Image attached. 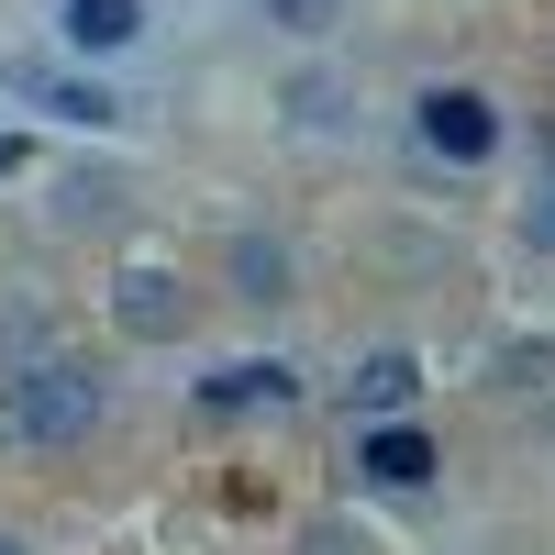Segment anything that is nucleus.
<instances>
[{"label":"nucleus","instance_id":"f257e3e1","mask_svg":"<svg viewBox=\"0 0 555 555\" xmlns=\"http://www.w3.org/2000/svg\"><path fill=\"white\" fill-rule=\"evenodd\" d=\"M0 434H12V444H34V455L89 444V434H101V378H89L78 356H44V366H23V378L0 389Z\"/></svg>","mask_w":555,"mask_h":555},{"label":"nucleus","instance_id":"f03ea898","mask_svg":"<svg viewBox=\"0 0 555 555\" xmlns=\"http://www.w3.org/2000/svg\"><path fill=\"white\" fill-rule=\"evenodd\" d=\"M423 145L455 156V167H478V156L500 145V112L478 101V89H423Z\"/></svg>","mask_w":555,"mask_h":555},{"label":"nucleus","instance_id":"7ed1b4c3","mask_svg":"<svg viewBox=\"0 0 555 555\" xmlns=\"http://www.w3.org/2000/svg\"><path fill=\"white\" fill-rule=\"evenodd\" d=\"M112 322H122V334H145V345H167L178 322H190V289H178L167 267H122V278H112Z\"/></svg>","mask_w":555,"mask_h":555},{"label":"nucleus","instance_id":"20e7f679","mask_svg":"<svg viewBox=\"0 0 555 555\" xmlns=\"http://www.w3.org/2000/svg\"><path fill=\"white\" fill-rule=\"evenodd\" d=\"M356 467L378 478V489H423L434 478V444L411 434V423H378V434H356Z\"/></svg>","mask_w":555,"mask_h":555},{"label":"nucleus","instance_id":"39448f33","mask_svg":"<svg viewBox=\"0 0 555 555\" xmlns=\"http://www.w3.org/2000/svg\"><path fill=\"white\" fill-rule=\"evenodd\" d=\"M145 34V0H67V44L78 56H122Z\"/></svg>","mask_w":555,"mask_h":555},{"label":"nucleus","instance_id":"423d86ee","mask_svg":"<svg viewBox=\"0 0 555 555\" xmlns=\"http://www.w3.org/2000/svg\"><path fill=\"white\" fill-rule=\"evenodd\" d=\"M12 89H34L44 112H67V122H122L112 89H78V78H44V67H12Z\"/></svg>","mask_w":555,"mask_h":555},{"label":"nucleus","instance_id":"0eeeda50","mask_svg":"<svg viewBox=\"0 0 555 555\" xmlns=\"http://www.w3.org/2000/svg\"><path fill=\"white\" fill-rule=\"evenodd\" d=\"M278 411V400H289V366H222V378H211V411Z\"/></svg>","mask_w":555,"mask_h":555},{"label":"nucleus","instance_id":"6e6552de","mask_svg":"<svg viewBox=\"0 0 555 555\" xmlns=\"http://www.w3.org/2000/svg\"><path fill=\"white\" fill-rule=\"evenodd\" d=\"M411 389H423V366H411V356H366V366H356V400H366V411H400Z\"/></svg>","mask_w":555,"mask_h":555},{"label":"nucleus","instance_id":"1a4fd4ad","mask_svg":"<svg viewBox=\"0 0 555 555\" xmlns=\"http://www.w3.org/2000/svg\"><path fill=\"white\" fill-rule=\"evenodd\" d=\"M234 278H245V300H278L289 289V256L278 245H234Z\"/></svg>","mask_w":555,"mask_h":555},{"label":"nucleus","instance_id":"9d476101","mask_svg":"<svg viewBox=\"0 0 555 555\" xmlns=\"http://www.w3.org/2000/svg\"><path fill=\"white\" fill-rule=\"evenodd\" d=\"M522 234H533V245H555V178L533 190V211H522Z\"/></svg>","mask_w":555,"mask_h":555},{"label":"nucleus","instance_id":"9b49d317","mask_svg":"<svg viewBox=\"0 0 555 555\" xmlns=\"http://www.w3.org/2000/svg\"><path fill=\"white\" fill-rule=\"evenodd\" d=\"M267 12H289L300 34H322V12H334V0H267Z\"/></svg>","mask_w":555,"mask_h":555},{"label":"nucleus","instance_id":"f8f14e48","mask_svg":"<svg viewBox=\"0 0 555 555\" xmlns=\"http://www.w3.org/2000/svg\"><path fill=\"white\" fill-rule=\"evenodd\" d=\"M12 167H23V145H12V133H0V178H12Z\"/></svg>","mask_w":555,"mask_h":555},{"label":"nucleus","instance_id":"ddd939ff","mask_svg":"<svg viewBox=\"0 0 555 555\" xmlns=\"http://www.w3.org/2000/svg\"><path fill=\"white\" fill-rule=\"evenodd\" d=\"M0 555H34V544H23V533H0Z\"/></svg>","mask_w":555,"mask_h":555}]
</instances>
